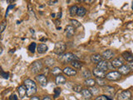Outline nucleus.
I'll list each match as a JSON object with an SVG mask.
<instances>
[{"mask_svg":"<svg viewBox=\"0 0 133 100\" xmlns=\"http://www.w3.org/2000/svg\"><path fill=\"white\" fill-rule=\"evenodd\" d=\"M127 66L129 67V68H130L131 71H133V61H131V62H128Z\"/></svg>","mask_w":133,"mask_h":100,"instance_id":"nucleus-41","label":"nucleus"},{"mask_svg":"<svg viewBox=\"0 0 133 100\" xmlns=\"http://www.w3.org/2000/svg\"><path fill=\"white\" fill-rule=\"evenodd\" d=\"M51 16H52V18H56V14H52V15H51Z\"/></svg>","mask_w":133,"mask_h":100,"instance_id":"nucleus-48","label":"nucleus"},{"mask_svg":"<svg viewBox=\"0 0 133 100\" xmlns=\"http://www.w3.org/2000/svg\"><path fill=\"white\" fill-rule=\"evenodd\" d=\"M75 33V28L72 25H68L65 28V34L68 38H71L74 35Z\"/></svg>","mask_w":133,"mask_h":100,"instance_id":"nucleus-11","label":"nucleus"},{"mask_svg":"<svg viewBox=\"0 0 133 100\" xmlns=\"http://www.w3.org/2000/svg\"><path fill=\"white\" fill-rule=\"evenodd\" d=\"M43 100H52V98L51 97H49V96H45Z\"/></svg>","mask_w":133,"mask_h":100,"instance_id":"nucleus-46","label":"nucleus"},{"mask_svg":"<svg viewBox=\"0 0 133 100\" xmlns=\"http://www.w3.org/2000/svg\"><path fill=\"white\" fill-rule=\"evenodd\" d=\"M58 3V0H49L48 1V5H53V4H56Z\"/></svg>","mask_w":133,"mask_h":100,"instance_id":"nucleus-40","label":"nucleus"},{"mask_svg":"<svg viewBox=\"0 0 133 100\" xmlns=\"http://www.w3.org/2000/svg\"><path fill=\"white\" fill-rule=\"evenodd\" d=\"M60 93H61V89L60 88H56L55 89H54V98H57L60 96Z\"/></svg>","mask_w":133,"mask_h":100,"instance_id":"nucleus-37","label":"nucleus"},{"mask_svg":"<svg viewBox=\"0 0 133 100\" xmlns=\"http://www.w3.org/2000/svg\"><path fill=\"white\" fill-rule=\"evenodd\" d=\"M84 84L87 85V87H93L96 84V80L93 78H87L84 81Z\"/></svg>","mask_w":133,"mask_h":100,"instance_id":"nucleus-23","label":"nucleus"},{"mask_svg":"<svg viewBox=\"0 0 133 100\" xmlns=\"http://www.w3.org/2000/svg\"><path fill=\"white\" fill-rule=\"evenodd\" d=\"M108 64H108L107 60H102L101 62H99L97 64V68L102 70V71H105V72H106V71L108 69Z\"/></svg>","mask_w":133,"mask_h":100,"instance_id":"nucleus-13","label":"nucleus"},{"mask_svg":"<svg viewBox=\"0 0 133 100\" xmlns=\"http://www.w3.org/2000/svg\"><path fill=\"white\" fill-rule=\"evenodd\" d=\"M36 80L37 81V83L42 87H46L48 84V80H47V78L44 74H38L36 76Z\"/></svg>","mask_w":133,"mask_h":100,"instance_id":"nucleus-7","label":"nucleus"},{"mask_svg":"<svg viewBox=\"0 0 133 100\" xmlns=\"http://www.w3.org/2000/svg\"><path fill=\"white\" fill-rule=\"evenodd\" d=\"M118 72L121 73V74H122V75H127L130 73L131 72V70L130 68H129V67L127 66V64H123L122 67H120L119 68V71Z\"/></svg>","mask_w":133,"mask_h":100,"instance_id":"nucleus-14","label":"nucleus"},{"mask_svg":"<svg viewBox=\"0 0 133 100\" xmlns=\"http://www.w3.org/2000/svg\"><path fill=\"white\" fill-rule=\"evenodd\" d=\"M95 100H113V99L109 98L108 96H106V95H99L96 98Z\"/></svg>","mask_w":133,"mask_h":100,"instance_id":"nucleus-33","label":"nucleus"},{"mask_svg":"<svg viewBox=\"0 0 133 100\" xmlns=\"http://www.w3.org/2000/svg\"><path fill=\"white\" fill-rule=\"evenodd\" d=\"M48 46L46 45L45 43H40V44L37 45V53H40V54L45 53L46 52L48 51Z\"/></svg>","mask_w":133,"mask_h":100,"instance_id":"nucleus-17","label":"nucleus"},{"mask_svg":"<svg viewBox=\"0 0 133 100\" xmlns=\"http://www.w3.org/2000/svg\"><path fill=\"white\" fill-rule=\"evenodd\" d=\"M131 98V93L129 90L122 91L117 96V100H129Z\"/></svg>","mask_w":133,"mask_h":100,"instance_id":"nucleus-6","label":"nucleus"},{"mask_svg":"<svg viewBox=\"0 0 133 100\" xmlns=\"http://www.w3.org/2000/svg\"><path fill=\"white\" fill-rule=\"evenodd\" d=\"M24 85L27 88V96L28 97H32L37 93V85L32 79H26L24 81Z\"/></svg>","mask_w":133,"mask_h":100,"instance_id":"nucleus-1","label":"nucleus"},{"mask_svg":"<svg viewBox=\"0 0 133 100\" xmlns=\"http://www.w3.org/2000/svg\"><path fill=\"white\" fill-rule=\"evenodd\" d=\"M14 8V5H8V7L7 8V11H6V14H5L6 18L8 17V12H9V10L11 9V8Z\"/></svg>","mask_w":133,"mask_h":100,"instance_id":"nucleus-39","label":"nucleus"},{"mask_svg":"<svg viewBox=\"0 0 133 100\" xmlns=\"http://www.w3.org/2000/svg\"><path fill=\"white\" fill-rule=\"evenodd\" d=\"M6 27H7V21L6 20L2 21V22L0 23V33H2L4 30H5Z\"/></svg>","mask_w":133,"mask_h":100,"instance_id":"nucleus-30","label":"nucleus"},{"mask_svg":"<svg viewBox=\"0 0 133 100\" xmlns=\"http://www.w3.org/2000/svg\"><path fill=\"white\" fill-rule=\"evenodd\" d=\"M14 51H15V49H12V51L10 53H14Z\"/></svg>","mask_w":133,"mask_h":100,"instance_id":"nucleus-51","label":"nucleus"},{"mask_svg":"<svg viewBox=\"0 0 133 100\" xmlns=\"http://www.w3.org/2000/svg\"><path fill=\"white\" fill-rule=\"evenodd\" d=\"M90 90V92L91 93V94H93V95H97L98 93H99V92H100V90L97 89V88H96V87H91V89H89Z\"/></svg>","mask_w":133,"mask_h":100,"instance_id":"nucleus-34","label":"nucleus"},{"mask_svg":"<svg viewBox=\"0 0 133 100\" xmlns=\"http://www.w3.org/2000/svg\"><path fill=\"white\" fill-rule=\"evenodd\" d=\"M36 48H37V43H31L30 45L28 46V50L29 52L32 53H35V50H36Z\"/></svg>","mask_w":133,"mask_h":100,"instance_id":"nucleus-28","label":"nucleus"},{"mask_svg":"<svg viewBox=\"0 0 133 100\" xmlns=\"http://www.w3.org/2000/svg\"><path fill=\"white\" fill-rule=\"evenodd\" d=\"M62 73L68 75V76H75V75H77V71L72 68H70V67L64 68V69L62 70Z\"/></svg>","mask_w":133,"mask_h":100,"instance_id":"nucleus-12","label":"nucleus"},{"mask_svg":"<svg viewBox=\"0 0 133 100\" xmlns=\"http://www.w3.org/2000/svg\"><path fill=\"white\" fill-rule=\"evenodd\" d=\"M2 40V36H1V33H0V41Z\"/></svg>","mask_w":133,"mask_h":100,"instance_id":"nucleus-52","label":"nucleus"},{"mask_svg":"<svg viewBox=\"0 0 133 100\" xmlns=\"http://www.w3.org/2000/svg\"><path fill=\"white\" fill-rule=\"evenodd\" d=\"M122 56L123 57V58L125 60H127V62H131L133 61V55L129 52H123Z\"/></svg>","mask_w":133,"mask_h":100,"instance_id":"nucleus-21","label":"nucleus"},{"mask_svg":"<svg viewBox=\"0 0 133 100\" xmlns=\"http://www.w3.org/2000/svg\"><path fill=\"white\" fill-rule=\"evenodd\" d=\"M3 53V48H2V47L0 46V54H1Z\"/></svg>","mask_w":133,"mask_h":100,"instance_id":"nucleus-49","label":"nucleus"},{"mask_svg":"<svg viewBox=\"0 0 133 100\" xmlns=\"http://www.w3.org/2000/svg\"><path fill=\"white\" fill-rule=\"evenodd\" d=\"M77 10H78V7L77 5H73L72 7H70L69 8V12L70 15L72 17H74L75 15H77Z\"/></svg>","mask_w":133,"mask_h":100,"instance_id":"nucleus-25","label":"nucleus"},{"mask_svg":"<svg viewBox=\"0 0 133 100\" xmlns=\"http://www.w3.org/2000/svg\"><path fill=\"white\" fill-rule=\"evenodd\" d=\"M92 73L95 77H97V78H106V75H107V73L105 71H102L97 68H93Z\"/></svg>","mask_w":133,"mask_h":100,"instance_id":"nucleus-8","label":"nucleus"},{"mask_svg":"<svg viewBox=\"0 0 133 100\" xmlns=\"http://www.w3.org/2000/svg\"><path fill=\"white\" fill-rule=\"evenodd\" d=\"M60 23H61L60 19H57V20H55V24H56V26H57V27H58V25H59Z\"/></svg>","mask_w":133,"mask_h":100,"instance_id":"nucleus-44","label":"nucleus"},{"mask_svg":"<svg viewBox=\"0 0 133 100\" xmlns=\"http://www.w3.org/2000/svg\"><path fill=\"white\" fill-rule=\"evenodd\" d=\"M66 44L63 42H57L55 44V47H54V53L57 55H61V54L64 53L65 50H66Z\"/></svg>","mask_w":133,"mask_h":100,"instance_id":"nucleus-4","label":"nucleus"},{"mask_svg":"<svg viewBox=\"0 0 133 100\" xmlns=\"http://www.w3.org/2000/svg\"><path fill=\"white\" fill-rule=\"evenodd\" d=\"M56 18H57L58 19H60L62 18V12H57V14H56Z\"/></svg>","mask_w":133,"mask_h":100,"instance_id":"nucleus-43","label":"nucleus"},{"mask_svg":"<svg viewBox=\"0 0 133 100\" xmlns=\"http://www.w3.org/2000/svg\"><path fill=\"white\" fill-rule=\"evenodd\" d=\"M87 14V9L84 7H80L78 8V10H77V15L79 17H84Z\"/></svg>","mask_w":133,"mask_h":100,"instance_id":"nucleus-27","label":"nucleus"},{"mask_svg":"<svg viewBox=\"0 0 133 100\" xmlns=\"http://www.w3.org/2000/svg\"><path fill=\"white\" fill-rule=\"evenodd\" d=\"M82 77L84 78H90V77L91 76V73L90 72V70H88V69H85L84 71L82 72Z\"/></svg>","mask_w":133,"mask_h":100,"instance_id":"nucleus-29","label":"nucleus"},{"mask_svg":"<svg viewBox=\"0 0 133 100\" xmlns=\"http://www.w3.org/2000/svg\"><path fill=\"white\" fill-rule=\"evenodd\" d=\"M59 59L62 62L66 64V63H71L73 60H77V58L74 55L73 53H62L60 55Z\"/></svg>","mask_w":133,"mask_h":100,"instance_id":"nucleus-2","label":"nucleus"},{"mask_svg":"<svg viewBox=\"0 0 133 100\" xmlns=\"http://www.w3.org/2000/svg\"><path fill=\"white\" fill-rule=\"evenodd\" d=\"M66 81V79L63 75L59 74V75H57V76H56V84H57V85L64 84Z\"/></svg>","mask_w":133,"mask_h":100,"instance_id":"nucleus-20","label":"nucleus"},{"mask_svg":"<svg viewBox=\"0 0 133 100\" xmlns=\"http://www.w3.org/2000/svg\"><path fill=\"white\" fill-rule=\"evenodd\" d=\"M82 89V85L80 84H74L72 86V90L74 92H76V93H81Z\"/></svg>","mask_w":133,"mask_h":100,"instance_id":"nucleus-31","label":"nucleus"},{"mask_svg":"<svg viewBox=\"0 0 133 100\" xmlns=\"http://www.w3.org/2000/svg\"><path fill=\"white\" fill-rule=\"evenodd\" d=\"M114 55H115L114 52L112 51V50H111V49L106 50V51H104L102 53V58H103L104 60H107V61L111 59V58L114 57Z\"/></svg>","mask_w":133,"mask_h":100,"instance_id":"nucleus-9","label":"nucleus"},{"mask_svg":"<svg viewBox=\"0 0 133 100\" xmlns=\"http://www.w3.org/2000/svg\"><path fill=\"white\" fill-rule=\"evenodd\" d=\"M70 23H72V26H73L75 28H79V27L81 26V23H79L77 20H76V19H71V20H70Z\"/></svg>","mask_w":133,"mask_h":100,"instance_id":"nucleus-32","label":"nucleus"},{"mask_svg":"<svg viewBox=\"0 0 133 100\" xmlns=\"http://www.w3.org/2000/svg\"><path fill=\"white\" fill-rule=\"evenodd\" d=\"M18 93L20 95V98H23L25 96L27 95V88L25 85H21L18 88Z\"/></svg>","mask_w":133,"mask_h":100,"instance_id":"nucleus-16","label":"nucleus"},{"mask_svg":"<svg viewBox=\"0 0 133 100\" xmlns=\"http://www.w3.org/2000/svg\"><path fill=\"white\" fill-rule=\"evenodd\" d=\"M121 77H122V74H121L119 72H117V71H112V72L107 73V75H106L107 79H108V80H110V81L119 80Z\"/></svg>","mask_w":133,"mask_h":100,"instance_id":"nucleus-5","label":"nucleus"},{"mask_svg":"<svg viewBox=\"0 0 133 100\" xmlns=\"http://www.w3.org/2000/svg\"><path fill=\"white\" fill-rule=\"evenodd\" d=\"M84 2L87 4H91L95 2V0H84Z\"/></svg>","mask_w":133,"mask_h":100,"instance_id":"nucleus-42","label":"nucleus"},{"mask_svg":"<svg viewBox=\"0 0 133 100\" xmlns=\"http://www.w3.org/2000/svg\"><path fill=\"white\" fill-rule=\"evenodd\" d=\"M81 93L82 95V97L86 98V99H91V97H92V94H91V93L90 92L89 89H82L81 91Z\"/></svg>","mask_w":133,"mask_h":100,"instance_id":"nucleus-19","label":"nucleus"},{"mask_svg":"<svg viewBox=\"0 0 133 100\" xmlns=\"http://www.w3.org/2000/svg\"><path fill=\"white\" fill-rule=\"evenodd\" d=\"M102 60V56L101 54L96 53L91 56V61L92 62L93 64H98V63L101 62Z\"/></svg>","mask_w":133,"mask_h":100,"instance_id":"nucleus-18","label":"nucleus"},{"mask_svg":"<svg viewBox=\"0 0 133 100\" xmlns=\"http://www.w3.org/2000/svg\"><path fill=\"white\" fill-rule=\"evenodd\" d=\"M30 100H41V99L38 97H37V96H33V97L30 98Z\"/></svg>","mask_w":133,"mask_h":100,"instance_id":"nucleus-45","label":"nucleus"},{"mask_svg":"<svg viewBox=\"0 0 133 100\" xmlns=\"http://www.w3.org/2000/svg\"><path fill=\"white\" fill-rule=\"evenodd\" d=\"M43 63H42L40 60H37L35 62H33L30 68H31V72L34 74H37V73H39L42 70H43Z\"/></svg>","mask_w":133,"mask_h":100,"instance_id":"nucleus-3","label":"nucleus"},{"mask_svg":"<svg viewBox=\"0 0 133 100\" xmlns=\"http://www.w3.org/2000/svg\"><path fill=\"white\" fill-rule=\"evenodd\" d=\"M0 76L3 77V78H5V79H8V77H9V73H7V72H4V71L0 68Z\"/></svg>","mask_w":133,"mask_h":100,"instance_id":"nucleus-35","label":"nucleus"},{"mask_svg":"<svg viewBox=\"0 0 133 100\" xmlns=\"http://www.w3.org/2000/svg\"><path fill=\"white\" fill-rule=\"evenodd\" d=\"M77 2H80V3H82L83 1H84V0H77Z\"/></svg>","mask_w":133,"mask_h":100,"instance_id":"nucleus-50","label":"nucleus"},{"mask_svg":"<svg viewBox=\"0 0 133 100\" xmlns=\"http://www.w3.org/2000/svg\"><path fill=\"white\" fill-rule=\"evenodd\" d=\"M96 83H97L99 86H105L106 85V82L103 78H97Z\"/></svg>","mask_w":133,"mask_h":100,"instance_id":"nucleus-36","label":"nucleus"},{"mask_svg":"<svg viewBox=\"0 0 133 100\" xmlns=\"http://www.w3.org/2000/svg\"><path fill=\"white\" fill-rule=\"evenodd\" d=\"M111 64L112 65L113 68H119L120 67H122L124 64V62H123V60L121 58H114V59L111 62Z\"/></svg>","mask_w":133,"mask_h":100,"instance_id":"nucleus-10","label":"nucleus"},{"mask_svg":"<svg viewBox=\"0 0 133 100\" xmlns=\"http://www.w3.org/2000/svg\"><path fill=\"white\" fill-rule=\"evenodd\" d=\"M103 92H104L105 93H107V95L112 96V95H114L116 90H115L114 88H113V87H111V86H104Z\"/></svg>","mask_w":133,"mask_h":100,"instance_id":"nucleus-15","label":"nucleus"},{"mask_svg":"<svg viewBox=\"0 0 133 100\" xmlns=\"http://www.w3.org/2000/svg\"><path fill=\"white\" fill-rule=\"evenodd\" d=\"M71 64H72V66L73 67V68H77V69H80V68H82V64L78 60L72 61V62H71Z\"/></svg>","mask_w":133,"mask_h":100,"instance_id":"nucleus-24","label":"nucleus"},{"mask_svg":"<svg viewBox=\"0 0 133 100\" xmlns=\"http://www.w3.org/2000/svg\"><path fill=\"white\" fill-rule=\"evenodd\" d=\"M131 8H132V10H133V1H132V4H131Z\"/></svg>","mask_w":133,"mask_h":100,"instance_id":"nucleus-53","label":"nucleus"},{"mask_svg":"<svg viewBox=\"0 0 133 100\" xmlns=\"http://www.w3.org/2000/svg\"><path fill=\"white\" fill-rule=\"evenodd\" d=\"M28 12H30L31 15H32L33 17H35V18H37V17H36V14H34V11H33V9H32V7H31V4H28Z\"/></svg>","mask_w":133,"mask_h":100,"instance_id":"nucleus-38","label":"nucleus"},{"mask_svg":"<svg viewBox=\"0 0 133 100\" xmlns=\"http://www.w3.org/2000/svg\"><path fill=\"white\" fill-rule=\"evenodd\" d=\"M62 72V70L60 68H58V67H54V68L51 69V73L54 75V76H57V75L61 74Z\"/></svg>","mask_w":133,"mask_h":100,"instance_id":"nucleus-26","label":"nucleus"},{"mask_svg":"<svg viewBox=\"0 0 133 100\" xmlns=\"http://www.w3.org/2000/svg\"><path fill=\"white\" fill-rule=\"evenodd\" d=\"M44 64H46L47 67H52V66H53L54 64H55V60L52 58L48 57L47 58H45L44 59Z\"/></svg>","mask_w":133,"mask_h":100,"instance_id":"nucleus-22","label":"nucleus"},{"mask_svg":"<svg viewBox=\"0 0 133 100\" xmlns=\"http://www.w3.org/2000/svg\"><path fill=\"white\" fill-rule=\"evenodd\" d=\"M12 98H14V100H18V98H17V96H16L15 94L12 95Z\"/></svg>","mask_w":133,"mask_h":100,"instance_id":"nucleus-47","label":"nucleus"}]
</instances>
